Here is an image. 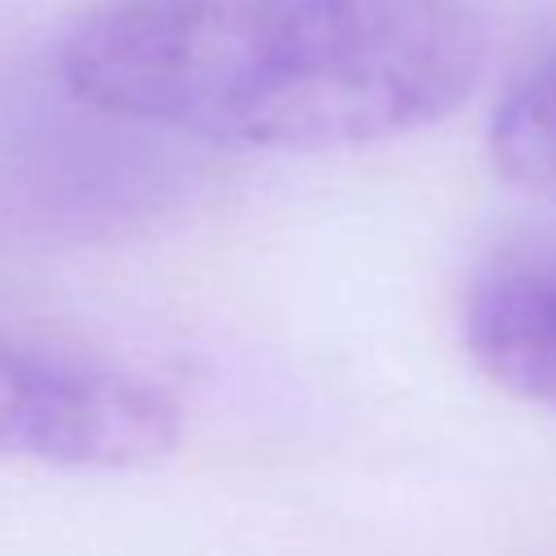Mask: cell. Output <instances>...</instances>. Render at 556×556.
Listing matches in <instances>:
<instances>
[{
	"label": "cell",
	"instance_id": "1",
	"mask_svg": "<svg viewBox=\"0 0 556 556\" xmlns=\"http://www.w3.org/2000/svg\"><path fill=\"white\" fill-rule=\"evenodd\" d=\"M486 43L478 0H100L65 30L56 74L130 126L317 156L443 122Z\"/></svg>",
	"mask_w": 556,
	"mask_h": 556
},
{
	"label": "cell",
	"instance_id": "2",
	"mask_svg": "<svg viewBox=\"0 0 556 556\" xmlns=\"http://www.w3.org/2000/svg\"><path fill=\"white\" fill-rule=\"evenodd\" d=\"M178 443L182 408L165 387L0 326V460L135 473Z\"/></svg>",
	"mask_w": 556,
	"mask_h": 556
},
{
	"label": "cell",
	"instance_id": "3",
	"mask_svg": "<svg viewBox=\"0 0 556 556\" xmlns=\"http://www.w3.org/2000/svg\"><path fill=\"white\" fill-rule=\"evenodd\" d=\"M460 343L486 382L556 413V243L508 248L473 274Z\"/></svg>",
	"mask_w": 556,
	"mask_h": 556
},
{
	"label": "cell",
	"instance_id": "4",
	"mask_svg": "<svg viewBox=\"0 0 556 556\" xmlns=\"http://www.w3.org/2000/svg\"><path fill=\"white\" fill-rule=\"evenodd\" d=\"M486 156L517 191L556 200V48L500 91L486 122Z\"/></svg>",
	"mask_w": 556,
	"mask_h": 556
}]
</instances>
